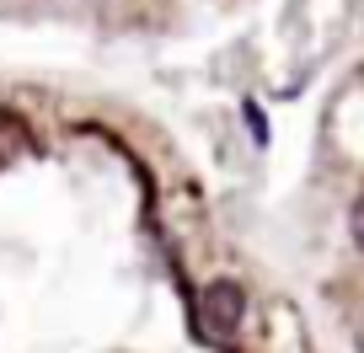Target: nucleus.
<instances>
[{"label":"nucleus","mask_w":364,"mask_h":353,"mask_svg":"<svg viewBox=\"0 0 364 353\" xmlns=\"http://www.w3.org/2000/svg\"><path fill=\"white\" fill-rule=\"evenodd\" d=\"M241 316H247V295H241V284L215 278V284L204 289V327L215 332V337H230V332L241 327Z\"/></svg>","instance_id":"nucleus-1"},{"label":"nucleus","mask_w":364,"mask_h":353,"mask_svg":"<svg viewBox=\"0 0 364 353\" xmlns=\"http://www.w3.org/2000/svg\"><path fill=\"white\" fill-rule=\"evenodd\" d=\"M241 118H247V129H252V145H268V118H262V107L241 102Z\"/></svg>","instance_id":"nucleus-2"},{"label":"nucleus","mask_w":364,"mask_h":353,"mask_svg":"<svg viewBox=\"0 0 364 353\" xmlns=\"http://www.w3.org/2000/svg\"><path fill=\"white\" fill-rule=\"evenodd\" d=\"M348 230H353V241H359V251H364V193L353 198V214H348Z\"/></svg>","instance_id":"nucleus-3"}]
</instances>
